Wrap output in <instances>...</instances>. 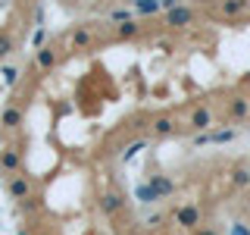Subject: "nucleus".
<instances>
[{
	"instance_id": "obj_1",
	"label": "nucleus",
	"mask_w": 250,
	"mask_h": 235,
	"mask_svg": "<svg viewBox=\"0 0 250 235\" xmlns=\"http://www.w3.org/2000/svg\"><path fill=\"white\" fill-rule=\"evenodd\" d=\"M194 22V10L191 6H172V10H166V25H172V28H185V25H191Z\"/></svg>"
},
{
	"instance_id": "obj_2",
	"label": "nucleus",
	"mask_w": 250,
	"mask_h": 235,
	"mask_svg": "<svg viewBox=\"0 0 250 235\" xmlns=\"http://www.w3.org/2000/svg\"><path fill=\"white\" fill-rule=\"evenodd\" d=\"M229 141H234V132H231V129L200 132V135H197V144H229Z\"/></svg>"
},
{
	"instance_id": "obj_3",
	"label": "nucleus",
	"mask_w": 250,
	"mask_h": 235,
	"mask_svg": "<svg viewBox=\"0 0 250 235\" xmlns=\"http://www.w3.org/2000/svg\"><path fill=\"white\" fill-rule=\"evenodd\" d=\"M209 125H213V113H209V107H197L191 113V129L194 132H209Z\"/></svg>"
},
{
	"instance_id": "obj_4",
	"label": "nucleus",
	"mask_w": 250,
	"mask_h": 235,
	"mask_svg": "<svg viewBox=\"0 0 250 235\" xmlns=\"http://www.w3.org/2000/svg\"><path fill=\"white\" fill-rule=\"evenodd\" d=\"M175 223L185 226V229H194V226L200 223V210L197 207H178L175 210Z\"/></svg>"
},
{
	"instance_id": "obj_5",
	"label": "nucleus",
	"mask_w": 250,
	"mask_h": 235,
	"mask_svg": "<svg viewBox=\"0 0 250 235\" xmlns=\"http://www.w3.org/2000/svg\"><path fill=\"white\" fill-rule=\"evenodd\" d=\"M244 10H250V0H222V3H219V13H222L225 19H234V16H241Z\"/></svg>"
},
{
	"instance_id": "obj_6",
	"label": "nucleus",
	"mask_w": 250,
	"mask_h": 235,
	"mask_svg": "<svg viewBox=\"0 0 250 235\" xmlns=\"http://www.w3.org/2000/svg\"><path fill=\"white\" fill-rule=\"evenodd\" d=\"M150 185H153V191L160 194V198H169V194L175 191V185H172V179H166V176H153V179H150Z\"/></svg>"
},
{
	"instance_id": "obj_7",
	"label": "nucleus",
	"mask_w": 250,
	"mask_h": 235,
	"mask_svg": "<svg viewBox=\"0 0 250 235\" xmlns=\"http://www.w3.org/2000/svg\"><path fill=\"white\" fill-rule=\"evenodd\" d=\"M135 198H138L141 204H153V201H160V194L153 191V185H150V182H144V185H138V188H135Z\"/></svg>"
},
{
	"instance_id": "obj_8",
	"label": "nucleus",
	"mask_w": 250,
	"mask_h": 235,
	"mask_svg": "<svg viewBox=\"0 0 250 235\" xmlns=\"http://www.w3.org/2000/svg\"><path fill=\"white\" fill-rule=\"evenodd\" d=\"M135 13H138V16H153V13H160V0H135Z\"/></svg>"
},
{
	"instance_id": "obj_9",
	"label": "nucleus",
	"mask_w": 250,
	"mask_h": 235,
	"mask_svg": "<svg viewBox=\"0 0 250 235\" xmlns=\"http://www.w3.org/2000/svg\"><path fill=\"white\" fill-rule=\"evenodd\" d=\"M35 63L41 69H53V63H57V53L50 50V47H41V50H38V57H35Z\"/></svg>"
},
{
	"instance_id": "obj_10",
	"label": "nucleus",
	"mask_w": 250,
	"mask_h": 235,
	"mask_svg": "<svg viewBox=\"0 0 250 235\" xmlns=\"http://www.w3.org/2000/svg\"><path fill=\"white\" fill-rule=\"evenodd\" d=\"M28 191H31L28 179H13V182H10V194H13V198H28Z\"/></svg>"
},
{
	"instance_id": "obj_11",
	"label": "nucleus",
	"mask_w": 250,
	"mask_h": 235,
	"mask_svg": "<svg viewBox=\"0 0 250 235\" xmlns=\"http://www.w3.org/2000/svg\"><path fill=\"white\" fill-rule=\"evenodd\" d=\"M0 119H3V125H6V129H16V125L22 122V113H19V110H16V107H6Z\"/></svg>"
},
{
	"instance_id": "obj_12",
	"label": "nucleus",
	"mask_w": 250,
	"mask_h": 235,
	"mask_svg": "<svg viewBox=\"0 0 250 235\" xmlns=\"http://www.w3.org/2000/svg\"><path fill=\"white\" fill-rule=\"evenodd\" d=\"M135 35H138V22H135V19L119 22V28H116V38H135Z\"/></svg>"
},
{
	"instance_id": "obj_13",
	"label": "nucleus",
	"mask_w": 250,
	"mask_h": 235,
	"mask_svg": "<svg viewBox=\"0 0 250 235\" xmlns=\"http://www.w3.org/2000/svg\"><path fill=\"white\" fill-rule=\"evenodd\" d=\"M153 132L156 135H172V132H175V122H172L169 116H160V119L153 122Z\"/></svg>"
},
{
	"instance_id": "obj_14",
	"label": "nucleus",
	"mask_w": 250,
	"mask_h": 235,
	"mask_svg": "<svg viewBox=\"0 0 250 235\" xmlns=\"http://www.w3.org/2000/svg\"><path fill=\"white\" fill-rule=\"evenodd\" d=\"M88 44H91V31H88V28H75L72 47H78V50H82V47H88Z\"/></svg>"
},
{
	"instance_id": "obj_15",
	"label": "nucleus",
	"mask_w": 250,
	"mask_h": 235,
	"mask_svg": "<svg viewBox=\"0 0 250 235\" xmlns=\"http://www.w3.org/2000/svg\"><path fill=\"white\" fill-rule=\"evenodd\" d=\"M104 210H106V213H119V210H122V198H119V194H106V198H104Z\"/></svg>"
},
{
	"instance_id": "obj_16",
	"label": "nucleus",
	"mask_w": 250,
	"mask_h": 235,
	"mask_svg": "<svg viewBox=\"0 0 250 235\" xmlns=\"http://www.w3.org/2000/svg\"><path fill=\"white\" fill-rule=\"evenodd\" d=\"M250 113V104L244 97H238V100H231V116H241V119H244V116Z\"/></svg>"
},
{
	"instance_id": "obj_17",
	"label": "nucleus",
	"mask_w": 250,
	"mask_h": 235,
	"mask_svg": "<svg viewBox=\"0 0 250 235\" xmlns=\"http://www.w3.org/2000/svg\"><path fill=\"white\" fill-rule=\"evenodd\" d=\"M0 163H3V169H16V166H19V154H16V151H3V154H0Z\"/></svg>"
},
{
	"instance_id": "obj_18",
	"label": "nucleus",
	"mask_w": 250,
	"mask_h": 235,
	"mask_svg": "<svg viewBox=\"0 0 250 235\" xmlns=\"http://www.w3.org/2000/svg\"><path fill=\"white\" fill-rule=\"evenodd\" d=\"M231 182H234V185H241V188L250 185V172H247V169H234V172H231Z\"/></svg>"
},
{
	"instance_id": "obj_19",
	"label": "nucleus",
	"mask_w": 250,
	"mask_h": 235,
	"mask_svg": "<svg viewBox=\"0 0 250 235\" xmlns=\"http://www.w3.org/2000/svg\"><path fill=\"white\" fill-rule=\"evenodd\" d=\"M44 41H47V28H44V25H38V28H35V35H31V47H44Z\"/></svg>"
},
{
	"instance_id": "obj_20",
	"label": "nucleus",
	"mask_w": 250,
	"mask_h": 235,
	"mask_svg": "<svg viewBox=\"0 0 250 235\" xmlns=\"http://www.w3.org/2000/svg\"><path fill=\"white\" fill-rule=\"evenodd\" d=\"M10 50H13V38L10 35H0V60H3Z\"/></svg>"
},
{
	"instance_id": "obj_21",
	"label": "nucleus",
	"mask_w": 250,
	"mask_h": 235,
	"mask_svg": "<svg viewBox=\"0 0 250 235\" xmlns=\"http://www.w3.org/2000/svg\"><path fill=\"white\" fill-rule=\"evenodd\" d=\"M16 78H19V69H16V66H3V82L16 85Z\"/></svg>"
},
{
	"instance_id": "obj_22",
	"label": "nucleus",
	"mask_w": 250,
	"mask_h": 235,
	"mask_svg": "<svg viewBox=\"0 0 250 235\" xmlns=\"http://www.w3.org/2000/svg\"><path fill=\"white\" fill-rule=\"evenodd\" d=\"M138 151H147V141H135V144H131V147H128V151H125L122 157H125V160H131V157H135Z\"/></svg>"
},
{
	"instance_id": "obj_23",
	"label": "nucleus",
	"mask_w": 250,
	"mask_h": 235,
	"mask_svg": "<svg viewBox=\"0 0 250 235\" xmlns=\"http://www.w3.org/2000/svg\"><path fill=\"white\" fill-rule=\"evenodd\" d=\"M109 19H113V22H125V19H128V10H113Z\"/></svg>"
},
{
	"instance_id": "obj_24",
	"label": "nucleus",
	"mask_w": 250,
	"mask_h": 235,
	"mask_svg": "<svg viewBox=\"0 0 250 235\" xmlns=\"http://www.w3.org/2000/svg\"><path fill=\"white\" fill-rule=\"evenodd\" d=\"M231 235H250V229H247L244 223H234V226H231Z\"/></svg>"
},
{
	"instance_id": "obj_25",
	"label": "nucleus",
	"mask_w": 250,
	"mask_h": 235,
	"mask_svg": "<svg viewBox=\"0 0 250 235\" xmlns=\"http://www.w3.org/2000/svg\"><path fill=\"white\" fill-rule=\"evenodd\" d=\"M182 0H160V10H172V6H178Z\"/></svg>"
},
{
	"instance_id": "obj_26",
	"label": "nucleus",
	"mask_w": 250,
	"mask_h": 235,
	"mask_svg": "<svg viewBox=\"0 0 250 235\" xmlns=\"http://www.w3.org/2000/svg\"><path fill=\"white\" fill-rule=\"evenodd\" d=\"M197 235H219V232H216V229H200Z\"/></svg>"
},
{
	"instance_id": "obj_27",
	"label": "nucleus",
	"mask_w": 250,
	"mask_h": 235,
	"mask_svg": "<svg viewBox=\"0 0 250 235\" xmlns=\"http://www.w3.org/2000/svg\"><path fill=\"white\" fill-rule=\"evenodd\" d=\"M0 172H3V163H0Z\"/></svg>"
}]
</instances>
